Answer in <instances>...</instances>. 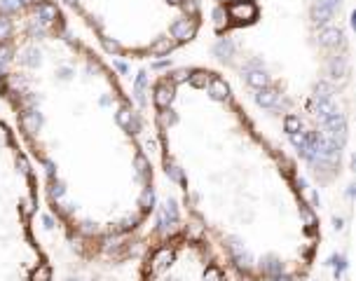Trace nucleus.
I'll return each mask as SVG.
<instances>
[{
  "label": "nucleus",
  "instance_id": "f257e3e1",
  "mask_svg": "<svg viewBox=\"0 0 356 281\" xmlns=\"http://www.w3.org/2000/svg\"><path fill=\"white\" fill-rule=\"evenodd\" d=\"M171 96H174V87H171L169 82H162V85H157V87H155V103L159 106V108L169 106Z\"/></svg>",
  "mask_w": 356,
  "mask_h": 281
},
{
  "label": "nucleus",
  "instance_id": "f03ea898",
  "mask_svg": "<svg viewBox=\"0 0 356 281\" xmlns=\"http://www.w3.org/2000/svg\"><path fill=\"white\" fill-rule=\"evenodd\" d=\"M174 36L178 38V40H190V38L195 36V26L187 24V21H181V24L174 26Z\"/></svg>",
  "mask_w": 356,
  "mask_h": 281
},
{
  "label": "nucleus",
  "instance_id": "7ed1b4c3",
  "mask_svg": "<svg viewBox=\"0 0 356 281\" xmlns=\"http://www.w3.org/2000/svg\"><path fill=\"white\" fill-rule=\"evenodd\" d=\"M232 14L237 19H244V17H253L255 10L251 3H237V5H232Z\"/></svg>",
  "mask_w": 356,
  "mask_h": 281
},
{
  "label": "nucleus",
  "instance_id": "20e7f679",
  "mask_svg": "<svg viewBox=\"0 0 356 281\" xmlns=\"http://www.w3.org/2000/svg\"><path fill=\"white\" fill-rule=\"evenodd\" d=\"M211 94H213L216 98L228 96V85H225L223 80H213V82H211Z\"/></svg>",
  "mask_w": 356,
  "mask_h": 281
},
{
  "label": "nucleus",
  "instance_id": "39448f33",
  "mask_svg": "<svg viewBox=\"0 0 356 281\" xmlns=\"http://www.w3.org/2000/svg\"><path fill=\"white\" fill-rule=\"evenodd\" d=\"M169 260H171V251L162 249V251H157V256L152 258V265H155V267H162V265H167Z\"/></svg>",
  "mask_w": 356,
  "mask_h": 281
},
{
  "label": "nucleus",
  "instance_id": "423d86ee",
  "mask_svg": "<svg viewBox=\"0 0 356 281\" xmlns=\"http://www.w3.org/2000/svg\"><path fill=\"white\" fill-rule=\"evenodd\" d=\"M38 12H40V17H45V21L56 19V10L52 5H40V7H38Z\"/></svg>",
  "mask_w": 356,
  "mask_h": 281
},
{
  "label": "nucleus",
  "instance_id": "0eeeda50",
  "mask_svg": "<svg viewBox=\"0 0 356 281\" xmlns=\"http://www.w3.org/2000/svg\"><path fill=\"white\" fill-rule=\"evenodd\" d=\"M258 101L263 106H272L274 101H277V96H274V92H260L258 94Z\"/></svg>",
  "mask_w": 356,
  "mask_h": 281
},
{
  "label": "nucleus",
  "instance_id": "6e6552de",
  "mask_svg": "<svg viewBox=\"0 0 356 281\" xmlns=\"http://www.w3.org/2000/svg\"><path fill=\"white\" fill-rule=\"evenodd\" d=\"M49 267H38L36 269V274H33V281H49Z\"/></svg>",
  "mask_w": 356,
  "mask_h": 281
},
{
  "label": "nucleus",
  "instance_id": "1a4fd4ad",
  "mask_svg": "<svg viewBox=\"0 0 356 281\" xmlns=\"http://www.w3.org/2000/svg\"><path fill=\"white\" fill-rule=\"evenodd\" d=\"M248 82H251L253 87H263L267 80H265V75H263V73H251V75H248Z\"/></svg>",
  "mask_w": 356,
  "mask_h": 281
},
{
  "label": "nucleus",
  "instance_id": "9d476101",
  "mask_svg": "<svg viewBox=\"0 0 356 281\" xmlns=\"http://www.w3.org/2000/svg\"><path fill=\"white\" fill-rule=\"evenodd\" d=\"M286 129H288L290 134H296L298 129H300V120H298V117H293V115H290L288 120H286Z\"/></svg>",
  "mask_w": 356,
  "mask_h": 281
},
{
  "label": "nucleus",
  "instance_id": "9b49d317",
  "mask_svg": "<svg viewBox=\"0 0 356 281\" xmlns=\"http://www.w3.org/2000/svg\"><path fill=\"white\" fill-rule=\"evenodd\" d=\"M206 82H209L206 73H195V75H192V85H195V87H204Z\"/></svg>",
  "mask_w": 356,
  "mask_h": 281
},
{
  "label": "nucleus",
  "instance_id": "f8f14e48",
  "mask_svg": "<svg viewBox=\"0 0 356 281\" xmlns=\"http://www.w3.org/2000/svg\"><path fill=\"white\" fill-rule=\"evenodd\" d=\"M117 120H120V124H129V120H132V113H129L127 108H122L120 115H117Z\"/></svg>",
  "mask_w": 356,
  "mask_h": 281
},
{
  "label": "nucleus",
  "instance_id": "ddd939ff",
  "mask_svg": "<svg viewBox=\"0 0 356 281\" xmlns=\"http://www.w3.org/2000/svg\"><path fill=\"white\" fill-rule=\"evenodd\" d=\"M223 276H220V272H218L216 267H211L209 272H206V281H220Z\"/></svg>",
  "mask_w": 356,
  "mask_h": 281
},
{
  "label": "nucleus",
  "instance_id": "4468645a",
  "mask_svg": "<svg viewBox=\"0 0 356 281\" xmlns=\"http://www.w3.org/2000/svg\"><path fill=\"white\" fill-rule=\"evenodd\" d=\"M169 49H171V43H167V40H164V43H159L155 49H152V52H155V54H164V52H169Z\"/></svg>",
  "mask_w": 356,
  "mask_h": 281
},
{
  "label": "nucleus",
  "instance_id": "2eb2a0df",
  "mask_svg": "<svg viewBox=\"0 0 356 281\" xmlns=\"http://www.w3.org/2000/svg\"><path fill=\"white\" fill-rule=\"evenodd\" d=\"M265 269L270 272V274H277V272H281V265H279V263H267Z\"/></svg>",
  "mask_w": 356,
  "mask_h": 281
},
{
  "label": "nucleus",
  "instance_id": "dca6fc26",
  "mask_svg": "<svg viewBox=\"0 0 356 281\" xmlns=\"http://www.w3.org/2000/svg\"><path fill=\"white\" fill-rule=\"evenodd\" d=\"M7 33H10V26H7L5 21H0V38H5Z\"/></svg>",
  "mask_w": 356,
  "mask_h": 281
},
{
  "label": "nucleus",
  "instance_id": "f3484780",
  "mask_svg": "<svg viewBox=\"0 0 356 281\" xmlns=\"http://www.w3.org/2000/svg\"><path fill=\"white\" fill-rule=\"evenodd\" d=\"M30 211H33V204H30V202H24V214H30Z\"/></svg>",
  "mask_w": 356,
  "mask_h": 281
},
{
  "label": "nucleus",
  "instance_id": "a211bd4d",
  "mask_svg": "<svg viewBox=\"0 0 356 281\" xmlns=\"http://www.w3.org/2000/svg\"><path fill=\"white\" fill-rule=\"evenodd\" d=\"M7 54H10V52H7L5 47H0V61H3V59H7Z\"/></svg>",
  "mask_w": 356,
  "mask_h": 281
},
{
  "label": "nucleus",
  "instance_id": "6ab92c4d",
  "mask_svg": "<svg viewBox=\"0 0 356 281\" xmlns=\"http://www.w3.org/2000/svg\"><path fill=\"white\" fill-rule=\"evenodd\" d=\"M277 281H290V279H288V276H281V274H279V276H277Z\"/></svg>",
  "mask_w": 356,
  "mask_h": 281
}]
</instances>
